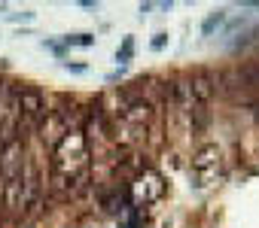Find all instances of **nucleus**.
<instances>
[{
    "instance_id": "nucleus-8",
    "label": "nucleus",
    "mask_w": 259,
    "mask_h": 228,
    "mask_svg": "<svg viewBox=\"0 0 259 228\" xmlns=\"http://www.w3.org/2000/svg\"><path fill=\"white\" fill-rule=\"evenodd\" d=\"M162 46H165V34H159V37L153 40V49H162Z\"/></svg>"
},
{
    "instance_id": "nucleus-6",
    "label": "nucleus",
    "mask_w": 259,
    "mask_h": 228,
    "mask_svg": "<svg viewBox=\"0 0 259 228\" xmlns=\"http://www.w3.org/2000/svg\"><path fill=\"white\" fill-rule=\"evenodd\" d=\"M64 43H67V46H92L95 37H89V34H76V37H67Z\"/></svg>"
},
{
    "instance_id": "nucleus-3",
    "label": "nucleus",
    "mask_w": 259,
    "mask_h": 228,
    "mask_svg": "<svg viewBox=\"0 0 259 228\" xmlns=\"http://www.w3.org/2000/svg\"><path fill=\"white\" fill-rule=\"evenodd\" d=\"M19 112L28 119V122H40L46 119V100L37 88H25L19 91Z\"/></svg>"
},
{
    "instance_id": "nucleus-4",
    "label": "nucleus",
    "mask_w": 259,
    "mask_h": 228,
    "mask_svg": "<svg viewBox=\"0 0 259 228\" xmlns=\"http://www.w3.org/2000/svg\"><path fill=\"white\" fill-rule=\"evenodd\" d=\"M189 91H192V100H195L198 106H207L210 97H213V79H210L207 73H198V76L189 79Z\"/></svg>"
},
{
    "instance_id": "nucleus-1",
    "label": "nucleus",
    "mask_w": 259,
    "mask_h": 228,
    "mask_svg": "<svg viewBox=\"0 0 259 228\" xmlns=\"http://www.w3.org/2000/svg\"><path fill=\"white\" fill-rule=\"evenodd\" d=\"M85 170H89V149L79 131H67L58 143H55V155H52V174L55 183H64L73 189H79V183H85Z\"/></svg>"
},
{
    "instance_id": "nucleus-7",
    "label": "nucleus",
    "mask_w": 259,
    "mask_h": 228,
    "mask_svg": "<svg viewBox=\"0 0 259 228\" xmlns=\"http://www.w3.org/2000/svg\"><path fill=\"white\" fill-rule=\"evenodd\" d=\"M132 49H135V40L132 37H125V43H122V49H119V61H128V58H132Z\"/></svg>"
},
{
    "instance_id": "nucleus-2",
    "label": "nucleus",
    "mask_w": 259,
    "mask_h": 228,
    "mask_svg": "<svg viewBox=\"0 0 259 228\" xmlns=\"http://www.w3.org/2000/svg\"><path fill=\"white\" fill-rule=\"evenodd\" d=\"M217 167H220V149H217V146H204V149L195 152V158H192V174L198 177V186H204V180H210V177L217 174Z\"/></svg>"
},
{
    "instance_id": "nucleus-5",
    "label": "nucleus",
    "mask_w": 259,
    "mask_h": 228,
    "mask_svg": "<svg viewBox=\"0 0 259 228\" xmlns=\"http://www.w3.org/2000/svg\"><path fill=\"white\" fill-rule=\"evenodd\" d=\"M223 22H226V13H210V16L204 19V25H201V37H210L213 28H220Z\"/></svg>"
}]
</instances>
